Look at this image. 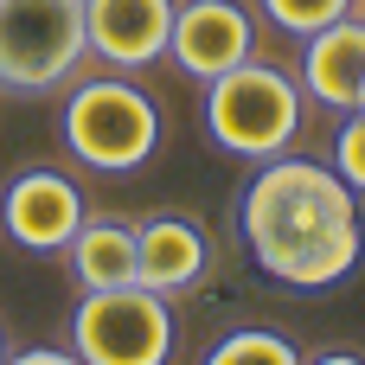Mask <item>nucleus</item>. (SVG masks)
<instances>
[{"instance_id": "nucleus-7", "label": "nucleus", "mask_w": 365, "mask_h": 365, "mask_svg": "<svg viewBox=\"0 0 365 365\" xmlns=\"http://www.w3.org/2000/svg\"><path fill=\"white\" fill-rule=\"evenodd\" d=\"M167 58L192 83H212V77L237 71L244 58H257V19H250V6L244 0H180L173 6Z\"/></svg>"}, {"instance_id": "nucleus-19", "label": "nucleus", "mask_w": 365, "mask_h": 365, "mask_svg": "<svg viewBox=\"0 0 365 365\" xmlns=\"http://www.w3.org/2000/svg\"><path fill=\"white\" fill-rule=\"evenodd\" d=\"M359 6H365V0H359Z\"/></svg>"}, {"instance_id": "nucleus-16", "label": "nucleus", "mask_w": 365, "mask_h": 365, "mask_svg": "<svg viewBox=\"0 0 365 365\" xmlns=\"http://www.w3.org/2000/svg\"><path fill=\"white\" fill-rule=\"evenodd\" d=\"M302 365H365V353H353V346H334V353H314V359Z\"/></svg>"}, {"instance_id": "nucleus-12", "label": "nucleus", "mask_w": 365, "mask_h": 365, "mask_svg": "<svg viewBox=\"0 0 365 365\" xmlns=\"http://www.w3.org/2000/svg\"><path fill=\"white\" fill-rule=\"evenodd\" d=\"M199 365H302V346L276 327H231L225 340H212Z\"/></svg>"}, {"instance_id": "nucleus-4", "label": "nucleus", "mask_w": 365, "mask_h": 365, "mask_svg": "<svg viewBox=\"0 0 365 365\" xmlns=\"http://www.w3.org/2000/svg\"><path fill=\"white\" fill-rule=\"evenodd\" d=\"M180 346L173 302L128 282V289H96L71 308V353L83 365H167Z\"/></svg>"}, {"instance_id": "nucleus-8", "label": "nucleus", "mask_w": 365, "mask_h": 365, "mask_svg": "<svg viewBox=\"0 0 365 365\" xmlns=\"http://www.w3.org/2000/svg\"><path fill=\"white\" fill-rule=\"evenodd\" d=\"M180 0H83V45L109 71H148L167 58Z\"/></svg>"}, {"instance_id": "nucleus-5", "label": "nucleus", "mask_w": 365, "mask_h": 365, "mask_svg": "<svg viewBox=\"0 0 365 365\" xmlns=\"http://www.w3.org/2000/svg\"><path fill=\"white\" fill-rule=\"evenodd\" d=\"M83 0H0V90L45 96L83 64Z\"/></svg>"}, {"instance_id": "nucleus-3", "label": "nucleus", "mask_w": 365, "mask_h": 365, "mask_svg": "<svg viewBox=\"0 0 365 365\" xmlns=\"http://www.w3.org/2000/svg\"><path fill=\"white\" fill-rule=\"evenodd\" d=\"M308 122V90L295 71L269 64V58H244L237 71L205 83V135L212 148L237 154V160H276L302 141Z\"/></svg>"}, {"instance_id": "nucleus-11", "label": "nucleus", "mask_w": 365, "mask_h": 365, "mask_svg": "<svg viewBox=\"0 0 365 365\" xmlns=\"http://www.w3.org/2000/svg\"><path fill=\"white\" fill-rule=\"evenodd\" d=\"M64 263H71V276H77L83 295L128 289L135 282V225H122V218H83L77 237L64 244Z\"/></svg>"}, {"instance_id": "nucleus-2", "label": "nucleus", "mask_w": 365, "mask_h": 365, "mask_svg": "<svg viewBox=\"0 0 365 365\" xmlns=\"http://www.w3.org/2000/svg\"><path fill=\"white\" fill-rule=\"evenodd\" d=\"M160 135H167L160 103L122 71L77 77L58 103V148L90 173H141L160 154Z\"/></svg>"}, {"instance_id": "nucleus-9", "label": "nucleus", "mask_w": 365, "mask_h": 365, "mask_svg": "<svg viewBox=\"0 0 365 365\" xmlns=\"http://www.w3.org/2000/svg\"><path fill=\"white\" fill-rule=\"evenodd\" d=\"M212 276V237L199 218H180V212H154L135 225V282L154 289V295H186Z\"/></svg>"}, {"instance_id": "nucleus-6", "label": "nucleus", "mask_w": 365, "mask_h": 365, "mask_svg": "<svg viewBox=\"0 0 365 365\" xmlns=\"http://www.w3.org/2000/svg\"><path fill=\"white\" fill-rule=\"evenodd\" d=\"M83 218H90L83 186L64 167H19L0 186V231L32 257H64V244L77 237Z\"/></svg>"}, {"instance_id": "nucleus-17", "label": "nucleus", "mask_w": 365, "mask_h": 365, "mask_svg": "<svg viewBox=\"0 0 365 365\" xmlns=\"http://www.w3.org/2000/svg\"><path fill=\"white\" fill-rule=\"evenodd\" d=\"M6 353H13V346H6V327H0V365H6Z\"/></svg>"}, {"instance_id": "nucleus-13", "label": "nucleus", "mask_w": 365, "mask_h": 365, "mask_svg": "<svg viewBox=\"0 0 365 365\" xmlns=\"http://www.w3.org/2000/svg\"><path fill=\"white\" fill-rule=\"evenodd\" d=\"M353 6H359V0H263V19H269L276 32H289V38H308V32L346 19Z\"/></svg>"}, {"instance_id": "nucleus-10", "label": "nucleus", "mask_w": 365, "mask_h": 365, "mask_svg": "<svg viewBox=\"0 0 365 365\" xmlns=\"http://www.w3.org/2000/svg\"><path fill=\"white\" fill-rule=\"evenodd\" d=\"M302 90L308 103H327V109H359L365 90V13H346L321 32L302 38Z\"/></svg>"}, {"instance_id": "nucleus-14", "label": "nucleus", "mask_w": 365, "mask_h": 365, "mask_svg": "<svg viewBox=\"0 0 365 365\" xmlns=\"http://www.w3.org/2000/svg\"><path fill=\"white\" fill-rule=\"evenodd\" d=\"M334 173L365 199V109L340 115V135H334Z\"/></svg>"}, {"instance_id": "nucleus-1", "label": "nucleus", "mask_w": 365, "mask_h": 365, "mask_svg": "<svg viewBox=\"0 0 365 365\" xmlns=\"http://www.w3.org/2000/svg\"><path fill=\"white\" fill-rule=\"evenodd\" d=\"M237 231L250 263L282 289H334L365 257V205L359 192L302 154L257 160L250 186L237 192Z\"/></svg>"}, {"instance_id": "nucleus-15", "label": "nucleus", "mask_w": 365, "mask_h": 365, "mask_svg": "<svg viewBox=\"0 0 365 365\" xmlns=\"http://www.w3.org/2000/svg\"><path fill=\"white\" fill-rule=\"evenodd\" d=\"M6 365H83L71 346H19V353H6Z\"/></svg>"}, {"instance_id": "nucleus-18", "label": "nucleus", "mask_w": 365, "mask_h": 365, "mask_svg": "<svg viewBox=\"0 0 365 365\" xmlns=\"http://www.w3.org/2000/svg\"><path fill=\"white\" fill-rule=\"evenodd\" d=\"M359 109H365V90H359Z\"/></svg>"}]
</instances>
